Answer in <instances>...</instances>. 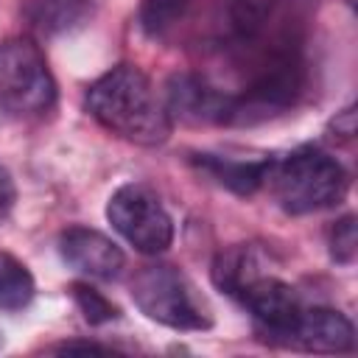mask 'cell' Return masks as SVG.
Wrapping results in <instances>:
<instances>
[{"mask_svg": "<svg viewBox=\"0 0 358 358\" xmlns=\"http://www.w3.org/2000/svg\"><path fill=\"white\" fill-rule=\"evenodd\" d=\"M308 17L310 0H218L204 45L243 84L266 64L305 53Z\"/></svg>", "mask_w": 358, "mask_h": 358, "instance_id": "obj_1", "label": "cell"}, {"mask_svg": "<svg viewBox=\"0 0 358 358\" xmlns=\"http://www.w3.org/2000/svg\"><path fill=\"white\" fill-rule=\"evenodd\" d=\"M84 106L106 131L134 145H162L173 126L165 101H159L148 76L134 64H117L95 78Z\"/></svg>", "mask_w": 358, "mask_h": 358, "instance_id": "obj_2", "label": "cell"}, {"mask_svg": "<svg viewBox=\"0 0 358 358\" xmlns=\"http://www.w3.org/2000/svg\"><path fill=\"white\" fill-rule=\"evenodd\" d=\"M268 185L285 213L305 215L338 204L347 193L350 179L336 157L316 145H302L282 159H274Z\"/></svg>", "mask_w": 358, "mask_h": 358, "instance_id": "obj_3", "label": "cell"}, {"mask_svg": "<svg viewBox=\"0 0 358 358\" xmlns=\"http://www.w3.org/2000/svg\"><path fill=\"white\" fill-rule=\"evenodd\" d=\"M56 106V81L42 48L31 36L0 42V109L17 120H34Z\"/></svg>", "mask_w": 358, "mask_h": 358, "instance_id": "obj_4", "label": "cell"}, {"mask_svg": "<svg viewBox=\"0 0 358 358\" xmlns=\"http://www.w3.org/2000/svg\"><path fill=\"white\" fill-rule=\"evenodd\" d=\"M131 299L148 319L173 330H207L213 324L196 285L168 263L143 266L131 280Z\"/></svg>", "mask_w": 358, "mask_h": 358, "instance_id": "obj_5", "label": "cell"}, {"mask_svg": "<svg viewBox=\"0 0 358 358\" xmlns=\"http://www.w3.org/2000/svg\"><path fill=\"white\" fill-rule=\"evenodd\" d=\"M106 218L143 255H162L173 243V218L145 185H120L106 204Z\"/></svg>", "mask_w": 358, "mask_h": 358, "instance_id": "obj_6", "label": "cell"}, {"mask_svg": "<svg viewBox=\"0 0 358 358\" xmlns=\"http://www.w3.org/2000/svg\"><path fill=\"white\" fill-rule=\"evenodd\" d=\"M238 302L255 316L257 330L277 344L285 338V333L294 327L296 316L302 313V302L296 291L271 274H260L257 280H252L241 291Z\"/></svg>", "mask_w": 358, "mask_h": 358, "instance_id": "obj_7", "label": "cell"}, {"mask_svg": "<svg viewBox=\"0 0 358 358\" xmlns=\"http://www.w3.org/2000/svg\"><path fill=\"white\" fill-rule=\"evenodd\" d=\"M165 106L190 123H227L229 126V92L199 73H179L165 87Z\"/></svg>", "mask_w": 358, "mask_h": 358, "instance_id": "obj_8", "label": "cell"}, {"mask_svg": "<svg viewBox=\"0 0 358 358\" xmlns=\"http://www.w3.org/2000/svg\"><path fill=\"white\" fill-rule=\"evenodd\" d=\"M59 252L67 266H73L90 280H115L126 266L120 246L103 232L90 227L64 229L59 235Z\"/></svg>", "mask_w": 358, "mask_h": 358, "instance_id": "obj_9", "label": "cell"}, {"mask_svg": "<svg viewBox=\"0 0 358 358\" xmlns=\"http://www.w3.org/2000/svg\"><path fill=\"white\" fill-rule=\"evenodd\" d=\"M280 344L308 352H350L355 347V330L352 322L333 308H302Z\"/></svg>", "mask_w": 358, "mask_h": 358, "instance_id": "obj_10", "label": "cell"}, {"mask_svg": "<svg viewBox=\"0 0 358 358\" xmlns=\"http://www.w3.org/2000/svg\"><path fill=\"white\" fill-rule=\"evenodd\" d=\"M196 165H199V171H204L218 185H224L241 196H249L260 185L268 182V171L274 165V157H268V159H229V157H215V154H199Z\"/></svg>", "mask_w": 358, "mask_h": 358, "instance_id": "obj_11", "label": "cell"}, {"mask_svg": "<svg viewBox=\"0 0 358 358\" xmlns=\"http://www.w3.org/2000/svg\"><path fill=\"white\" fill-rule=\"evenodd\" d=\"M95 8V0H25L22 17L25 22L42 34L56 36L78 28Z\"/></svg>", "mask_w": 358, "mask_h": 358, "instance_id": "obj_12", "label": "cell"}, {"mask_svg": "<svg viewBox=\"0 0 358 358\" xmlns=\"http://www.w3.org/2000/svg\"><path fill=\"white\" fill-rule=\"evenodd\" d=\"M260 274H266V271H263V260H260L257 249L249 246V243H235V246L224 249V252L215 257V263H213V282H215L224 294H229V296H235V299H238L241 291H243L252 280H257Z\"/></svg>", "mask_w": 358, "mask_h": 358, "instance_id": "obj_13", "label": "cell"}, {"mask_svg": "<svg viewBox=\"0 0 358 358\" xmlns=\"http://www.w3.org/2000/svg\"><path fill=\"white\" fill-rule=\"evenodd\" d=\"M34 277L22 260L0 252V310H20L34 299Z\"/></svg>", "mask_w": 358, "mask_h": 358, "instance_id": "obj_14", "label": "cell"}, {"mask_svg": "<svg viewBox=\"0 0 358 358\" xmlns=\"http://www.w3.org/2000/svg\"><path fill=\"white\" fill-rule=\"evenodd\" d=\"M196 0H143L140 3V28L148 36L168 34L193 6Z\"/></svg>", "mask_w": 358, "mask_h": 358, "instance_id": "obj_15", "label": "cell"}, {"mask_svg": "<svg viewBox=\"0 0 358 358\" xmlns=\"http://www.w3.org/2000/svg\"><path fill=\"white\" fill-rule=\"evenodd\" d=\"M73 299L78 305V310L84 313V319L90 324H103V322H112L120 316L117 305H112L101 291H95L92 285H84V282H76L73 285Z\"/></svg>", "mask_w": 358, "mask_h": 358, "instance_id": "obj_16", "label": "cell"}, {"mask_svg": "<svg viewBox=\"0 0 358 358\" xmlns=\"http://www.w3.org/2000/svg\"><path fill=\"white\" fill-rule=\"evenodd\" d=\"M327 243H330V257L336 263H341V266H350L355 260V243H358V238H355V218L352 215L338 218L330 227V241Z\"/></svg>", "mask_w": 358, "mask_h": 358, "instance_id": "obj_17", "label": "cell"}, {"mask_svg": "<svg viewBox=\"0 0 358 358\" xmlns=\"http://www.w3.org/2000/svg\"><path fill=\"white\" fill-rule=\"evenodd\" d=\"M14 204V185L8 179V173L0 168V215Z\"/></svg>", "mask_w": 358, "mask_h": 358, "instance_id": "obj_18", "label": "cell"}, {"mask_svg": "<svg viewBox=\"0 0 358 358\" xmlns=\"http://www.w3.org/2000/svg\"><path fill=\"white\" fill-rule=\"evenodd\" d=\"M59 350L62 352H109V347H101V344H92V341H67Z\"/></svg>", "mask_w": 358, "mask_h": 358, "instance_id": "obj_19", "label": "cell"}]
</instances>
